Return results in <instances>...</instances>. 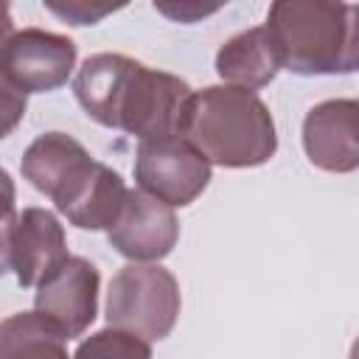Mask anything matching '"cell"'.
I'll list each match as a JSON object with an SVG mask.
<instances>
[{
	"instance_id": "6da1fadb",
	"label": "cell",
	"mask_w": 359,
	"mask_h": 359,
	"mask_svg": "<svg viewBox=\"0 0 359 359\" xmlns=\"http://www.w3.org/2000/svg\"><path fill=\"white\" fill-rule=\"evenodd\" d=\"M73 90L90 118L109 129L137 135L140 140L180 135L188 98L194 95L180 76L151 70L123 53L90 56Z\"/></svg>"
},
{
	"instance_id": "7a4b0ae2",
	"label": "cell",
	"mask_w": 359,
	"mask_h": 359,
	"mask_svg": "<svg viewBox=\"0 0 359 359\" xmlns=\"http://www.w3.org/2000/svg\"><path fill=\"white\" fill-rule=\"evenodd\" d=\"M180 135L188 137L208 163L250 168L266 163L275 149V123L266 104L244 87L216 84L188 98Z\"/></svg>"
},
{
	"instance_id": "3957f363",
	"label": "cell",
	"mask_w": 359,
	"mask_h": 359,
	"mask_svg": "<svg viewBox=\"0 0 359 359\" xmlns=\"http://www.w3.org/2000/svg\"><path fill=\"white\" fill-rule=\"evenodd\" d=\"M348 3L325 0H278L266 14V34L278 50L280 67L314 76L345 73Z\"/></svg>"
},
{
	"instance_id": "277c9868",
	"label": "cell",
	"mask_w": 359,
	"mask_h": 359,
	"mask_svg": "<svg viewBox=\"0 0 359 359\" xmlns=\"http://www.w3.org/2000/svg\"><path fill=\"white\" fill-rule=\"evenodd\" d=\"M180 317V283L160 264L118 269L107 292V323L149 342L171 334Z\"/></svg>"
},
{
	"instance_id": "5b68a950",
	"label": "cell",
	"mask_w": 359,
	"mask_h": 359,
	"mask_svg": "<svg viewBox=\"0 0 359 359\" xmlns=\"http://www.w3.org/2000/svg\"><path fill=\"white\" fill-rule=\"evenodd\" d=\"M135 180L140 191L171 208L191 205L210 182L208 157L182 135H160L137 143Z\"/></svg>"
},
{
	"instance_id": "8992f818",
	"label": "cell",
	"mask_w": 359,
	"mask_h": 359,
	"mask_svg": "<svg viewBox=\"0 0 359 359\" xmlns=\"http://www.w3.org/2000/svg\"><path fill=\"white\" fill-rule=\"evenodd\" d=\"M76 65L73 39L42 31L22 28L17 34H6L0 50V84L14 87L17 93H48L67 81Z\"/></svg>"
},
{
	"instance_id": "52a82bcc",
	"label": "cell",
	"mask_w": 359,
	"mask_h": 359,
	"mask_svg": "<svg viewBox=\"0 0 359 359\" xmlns=\"http://www.w3.org/2000/svg\"><path fill=\"white\" fill-rule=\"evenodd\" d=\"M67 241L59 219L45 208H25L8 216L3 224V264L20 280V286H39L67 261Z\"/></svg>"
},
{
	"instance_id": "ba28073f",
	"label": "cell",
	"mask_w": 359,
	"mask_h": 359,
	"mask_svg": "<svg viewBox=\"0 0 359 359\" xmlns=\"http://www.w3.org/2000/svg\"><path fill=\"white\" fill-rule=\"evenodd\" d=\"M95 160L87 154V149L73 140L65 132H45L39 135L22 154V177L53 205L59 213L81 194L87 180L95 171Z\"/></svg>"
},
{
	"instance_id": "9c48e42d",
	"label": "cell",
	"mask_w": 359,
	"mask_h": 359,
	"mask_svg": "<svg viewBox=\"0 0 359 359\" xmlns=\"http://www.w3.org/2000/svg\"><path fill=\"white\" fill-rule=\"evenodd\" d=\"M34 311L50 320L67 339L81 337L98 311V269L87 258H67L36 286Z\"/></svg>"
},
{
	"instance_id": "30bf717a",
	"label": "cell",
	"mask_w": 359,
	"mask_h": 359,
	"mask_svg": "<svg viewBox=\"0 0 359 359\" xmlns=\"http://www.w3.org/2000/svg\"><path fill=\"white\" fill-rule=\"evenodd\" d=\"M107 238L132 261H160L174 250L180 222L171 205L137 188L126 194L115 224L107 230Z\"/></svg>"
},
{
	"instance_id": "8fae6325",
	"label": "cell",
	"mask_w": 359,
	"mask_h": 359,
	"mask_svg": "<svg viewBox=\"0 0 359 359\" xmlns=\"http://www.w3.org/2000/svg\"><path fill=\"white\" fill-rule=\"evenodd\" d=\"M303 149L309 160L334 174L359 168V104L331 98L309 109L303 121Z\"/></svg>"
},
{
	"instance_id": "7c38bea8",
	"label": "cell",
	"mask_w": 359,
	"mask_h": 359,
	"mask_svg": "<svg viewBox=\"0 0 359 359\" xmlns=\"http://www.w3.org/2000/svg\"><path fill=\"white\" fill-rule=\"evenodd\" d=\"M278 70L280 59L264 25L230 36L216 53V73L233 87L258 90L269 84Z\"/></svg>"
},
{
	"instance_id": "4fadbf2b",
	"label": "cell",
	"mask_w": 359,
	"mask_h": 359,
	"mask_svg": "<svg viewBox=\"0 0 359 359\" xmlns=\"http://www.w3.org/2000/svg\"><path fill=\"white\" fill-rule=\"evenodd\" d=\"M67 337L39 311H20L0 325V359H67Z\"/></svg>"
},
{
	"instance_id": "5bb4252c",
	"label": "cell",
	"mask_w": 359,
	"mask_h": 359,
	"mask_svg": "<svg viewBox=\"0 0 359 359\" xmlns=\"http://www.w3.org/2000/svg\"><path fill=\"white\" fill-rule=\"evenodd\" d=\"M126 185L121 180L118 171H112L109 165L98 163L93 177L87 180V185L81 188V194L62 210L67 216L70 224L81 227V230H109L123 208L126 199Z\"/></svg>"
},
{
	"instance_id": "9a60e30c",
	"label": "cell",
	"mask_w": 359,
	"mask_h": 359,
	"mask_svg": "<svg viewBox=\"0 0 359 359\" xmlns=\"http://www.w3.org/2000/svg\"><path fill=\"white\" fill-rule=\"evenodd\" d=\"M73 359H151V345H149V339H143L137 334L109 325V328L87 337L76 348Z\"/></svg>"
},
{
	"instance_id": "2e32d148",
	"label": "cell",
	"mask_w": 359,
	"mask_h": 359,
	"mask_svg": "<svg viewBox=\"0 0 359 359\" xmlns=\"http://www.w3.org/2000/svg\"><path fill=\"white\" fill-rule=\"evenodd\" d=\"M48 8L65 20H70L73 25H93L98 22L104 14H109L115 6H87V3H67V6H56V3H48Z\"/></svg>"
},
{
	"instance_id": "e0dca14e",
	"label": "cell",
	"mask_w": 359,
	"mask_h": 359,
	"mask_svg": "<svg viewBox=\"0 0 359 359\" xmlns=\"http://www.w3.org/2000/svg\"><path fill=\"white\" fill-rule=\"evenodd\" d=\"M22 115H25V95L3 84V135H8Z\"/></svg>"
},
{
	"instance_id": "ac0fdd59",
	"label": "cell",
	"mask_w": 359,
	"mask_h": 359,
	"mask_svg": "<svg viewBox=\"0 0 359 359\" xmlns=\"http://www.w3.org/2000/svg\"><path fill=\"white\" fill-rule=\"evenodd\" d=\"M359 70V6L348 11V48H345V73Z\"/></svg>"
},
{
	"instance_id": "d6986e66",
	"label": "cell",
	"mask_w": 359,
	"mask_h": 359,
	"mask_svg": "<svg viewBox=\"0 0 359 359\" xmlns=\"http://www.w3.org/2000/svg\"><path fill=\"white\" fill-rule=\"evenodd\" d=\"M351 359H359V337H356V342H353V348H351Z\"/></svg>"
},
{
	"instance_id": "ffe728a7",
	"label": "cell",
	"mask_w": 359,
	"mask_h": 359,
	"mask_svg": "<svg viewBox=\"0 0 359 359\" xmlns=\"http://www.w3.org/2000/svg\"><path fill=\"white\" fill-rule=\"evenodd\" d=\"M356 104H359V101H356Z\"/></svg>"
}]
</instances>
